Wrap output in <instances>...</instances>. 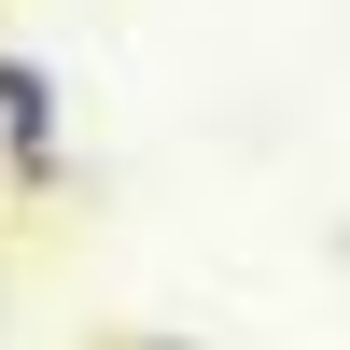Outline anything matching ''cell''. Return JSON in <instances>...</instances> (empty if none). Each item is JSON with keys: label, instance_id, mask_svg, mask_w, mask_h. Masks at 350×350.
I'll list each match as a JSON object with an SVG mask.
<instances>
[{"label": "cell", "instance_id": "obj_1", "mask_svg": "<svg viewBox=\"0 0 350 350\" xmlns=\"http://www.w3.org/2000/svg\"><path fill=\"white\" fill-rule=\"evenodd\" d=\"M0 183H14V196H56V183H70V154H56V70L14 56V42H0Z\"/></svg>", "mask_w": 350, "mask_h": 350}, {"label": "cell", "instance_id": "obj_2", "mask_svg": "<svg viewBox=\"0 0 350 350\" xmlns=\"http://www.w3.org/2000/svg\"><path fill=\"white\" fill-rule=\"evenodd\" d=\"M126 350H196V336H126Z\"/></svg>", "mask_w": 350, "mask_h": 350}]
</instances>
